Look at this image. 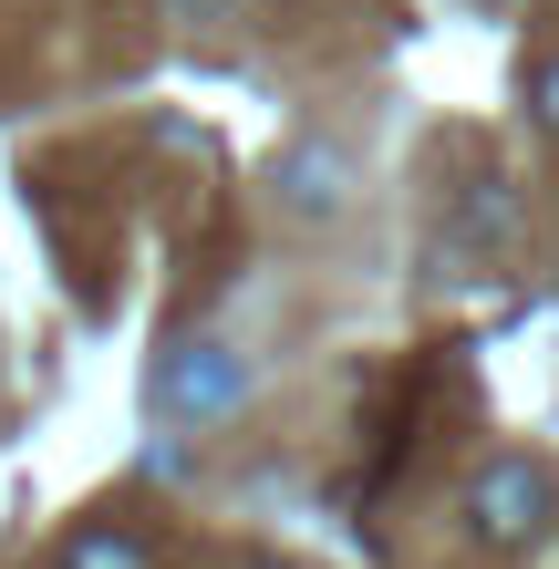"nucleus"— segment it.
<instances>
[{
    "label": "nucleus",
    "instance_id": "nucleus-4",
    "mask_svg": "<svg viewBox=\"0 0 559 569\" xmlns=\"http://www.w3.org/2000/svg\"><path fill=\"white\" fill-rule=\"evenodd\" d=\"M52 569H146V539L136 528H73Z\"/></svg>",
    "mask_w": 559,
    "mask_h": 569
},
{
    "label": "nucleus",
    "instance_id": "nucleus-2",
    "mask_svg": "<svg viewBox=\"0 0 559 569\" xmlns=\"http://www.w3.org/2000/svg\"><path fill=\"white\" fill-rule=\"evenodd\" d=\"M352 187H363V166L332 136H301V146L270 156V197H280V218H301V228H332L352 208Z\"/></svg>",
    "mask_w": 559,
    "mask_h": 569
},
{
    "label": "nucleus",
    "instance_id": "nucleus-3",
    "mask_svg": "<svg viewBox=\"0 0 559 569\" xmlns=\"http://www.w3.org/2000/svg\"><path fill=\"white\" fill-rule=\"evenodd\" d=\"M156 405H167L177 425H228V415L249 405V362L228 352V342H177L167 373H156Z\"/></svg>",
    "mask_w": 559,
    "mask_h": 569
},
{
    "label": "nucleus",
    "instance_id": "nucleus-5",
    "mask_svg": "<svg viewBox=\"0 0 559 569\" xmlns=\"http://www.w3.org/2000/svg\"><path fill=\"white\" fill-rule=\"evenodd\" d=\"M529 104H539V124L559 136V62H539V73H529Z\"/></svg>",
    "mask_w": 559,
    "mask_h": 569
},
{
    "label": "nucleus",
    "instance_id": "nucleus-6",
    "mask_svg": "<svg viewBox=\"0 0 559 569\" xmlns=\"http://www.w3.org/2000/svg\"><path fill=\"white\" fill-rule=\"evenodd\" d=\"M167 11H177V21H218L228 0H167Z\"/></svg>",
    "mask_w": 559,
    "mask_h": 569
},
{
    "label": "nucleus",
    "instance_id": "nucleus-1",
    "mask_svg": "<svg viewBox=\"0 0 559 569\" xmlns=\"http://www.w3.org/2000/svg\"><path fill=\"white\" fill-rule=\"evenodd\" d=\"M559 508V477L539 456H487L477 477H467V528H477V549H529L539 528Z\"/></svg>",
    "mask_w": 559,
    "mask_h": 569
}]
</instances>
